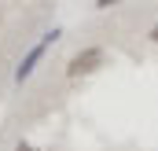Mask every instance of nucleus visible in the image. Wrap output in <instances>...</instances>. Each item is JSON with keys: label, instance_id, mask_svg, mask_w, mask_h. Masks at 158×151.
I'll return each instance as SVG.
<instances>
[{"label": "nucleus", "instance_id": "obj_1", "mask_svg": "<svg viewBox=\"0 0 158 151\" xmlns=\"http://www.w3.org/2000/svg\"><path fill=\"white\" fill-rule=\"evenodd\" d=\"M59 37H63V30H59V26H55V30H48V33H40V41L26 52V55H22V59H19V67H15V81H19V85H22V81H30V74L40 67V59L48 55V48H52Z\"/></svg>", "mask_w": 158, "mask_h": 151}, {"label": "nucleus", "instance_id": "obj_2", "mask_svg": "<svg viewBox=\"0 0 158 151\" xmlns=\"http://www.w3.org/2000/svg\"><path fill=\"white\" fill-rule=\"evenodd\" d=\"M103 63H107V52H103V48H96V44H88V48H81V52L70 55V63H66V77H70V81L88 77V74H96Z\"/></svg>", "mask_w": 158, "mask_h": 151}, {"label": "nucleus", "instance_id": "obj_3", "mask_svg": "<svg viewBox=\"0 0 158 151\" xmlns=\"http://www.w3.org/2000/svg\"><path fill=\"white\" fill-rule=\"evenodd\" d=\"M15 151H40V148H33V144H26V140H19V148Z\"/></svg>", "mask_w": 158, "mask_h": 151}, {"label": "nucleus", "instance_id": "obj_4", "mask_svg": "<svg viewBox=\"0 0 158 151\" xmlns=\"http://www.w3.org/2000/svg\"><path fill=\"white\" fill-rule=\"evenodd\" d=\"M147 37H151V41L158 44V26H151V33H147Z\"/></svg>", "mask_w": 158, "mask_h": 151}, {"label": "nucleus", "instance_id": "obj_5", "mask_svg": "<svg viewBox=\"0 0 158 151\" xmlns=\"http://www.w3.org/2000/svg\"><path fill=\"white\" fill-rule=\"evenodd\" d=\"M107 4H114V0H96V7H107Z\"/></svg>", "mask_w": 158, "mask_h": 151}]
</instances>
